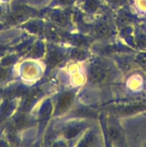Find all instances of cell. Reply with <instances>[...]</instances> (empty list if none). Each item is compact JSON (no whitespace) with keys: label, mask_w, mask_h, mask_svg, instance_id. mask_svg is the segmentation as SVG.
Segmentation results:
<instances>
[{"label":"cell","mask_w":146,"mask_h":147,"mask_svg":"<svg viewBox=\"0 0 146 147\" xmlns=\"http://www.w3.org/2000/svg\"><path fill=\"white\" fill-rule=\"evenodd\" d=\"M104 70L102 67L99 65H92L90 69V79L93 83H100L104 77Z\"/></svg>","instance_id":"6da1fadb"},{"label":"cell","mask_w":146,"mask_h":147,"mask_svg":"<svg viewBox=\"0 0 146 147\" xmlns=\"http://www.w3.org/2000/svg\"><path fill=\"white\" fill-rule=\"evenodd\" d=\"M73 100V94L72 93H64L62 95L58 100V105H57V109L60 113L64 111L70 104Z\"/></svg>","instance_id":"7a4b0ae2"},{"label":"cell","mask_w":146,"mask_h":147,"mask_svg":"<svg viewBox=\"0 0 146 147\" xmlns=\"http://www.w3.org/2000/svg\"><path fill=\"white\" fill-rule=\"evenodd\" d=\"M40 92L39 90H34V91H31V93H29L25 98H24V102L22 103V106H21V109L24 111L28 110L31 106L32 105V103H34V100H37L38 98V97L40 96Z\"/></svg>","instance_id":"3957f363"},{"label":"cell","mask_w":146,"mask_h":147,"mask_svg":"<svg viewBox=\"0 0 146 147\" xmlns=\"http://www.w3.org/2000/svg\"><path fill=\"white\" fill-rule=\"evenodd\" d=\"M62 57H63L62 53L57 51V50H52L49 54L47 60H48V63L50 64V65L55 66L62 61Z\"/></svg>","instance_id":"277c9868"},{"label":"cell","mask_w":146,"mask_h":147,"mask_svg":"<svg viewBox=\"0 0 146 147\" xmlns=\"http://www.w3.org/2000/svg\"><path fill=\"white\" fill-rule=\"evenodd\" d=\"M96 34L100 37H107L110 34L108 26L104 23H100L95 27Z\"/></svg>","instance_id":"5b68a950"},{"label":"cell","mask_w":146,"mask_h":147,"mask_svg":"<svg viewBox=\"0 0 146 147\" xmlns=\"http://www.w3.org/2000/svg\"><path fill=\"white\" fill-rule=\"evenodd\" d=\"M51 111V103H50V102H47V103L43 106L42 109L41 111H40V119H41V121H44L45 120H47L50 116Z\"/></svg>","instance_id":"8992f818"},{"label":"cell","mask_w":146,"mask_h":147,"mask_svg":"<svg viewBox=\"0 0 146 147\" xmlns=\"http://www.w3.org/2000/svg\"><path fill=\"white\" fill-rule=\"evenodd\" d=\"M82 129V126H73V127L70 128V129H67V130L64 131V136H65L67 139H72V138H74L75 136H77L78 135V134L80 133V131Z\"/></svg>","instance_id":"52a82bcc"},{"label":"cell","mask_w":146,"mask_h":147,"mask_svg":"<svg viewBox=\"0 0 146 147\" xmlns=\"http://www.w3.org/2000/svg\"><path fill=\"white\" fill-rule=\"evenodd\" d=\"M84 8L87 12L92 13L97 9V4L95 0H86L84 4Z\"/></svg>","instance_id":"ba28073f"},{"label":"cell","mask_w":146,"mask_h":147,"mask_svg":"<svg viewBox=\"0 0 146 147\" xmlns=\"http://www.w3.org/2000/svg\"><path fill=\"white\" fill-rule=\"evenodd\" d=\"M96 144V137L94 136V135L89 134L88 136H86L84 139V140L82 142V143L80 144V146H94Z\"/></svg>","instance_id":"9c48e42d"},{"label":"cell","mask_w":146,"mask_h":147,"mask_svg":"<svg viewBox=\"0 0 146 147\" xmlns=\"http://www.w3.org/2000/svg\"><path fill=\"white\" fill-rule=\"evenodd\" d=\"M108 134L111 139L114 142H119L121 139V134L118 129L115 127H110L108 129Z\"/></svg>","instance_id":"30bf717a"},{"label":"cell","mask_w":146,"mask_h":147,"mask_svg":"<svg viewBox=\"0 0 146 147\" xmlns=\"http://www.w3.org/2000/svg\"><path fill=\"white\" fill-rule=\"evenodd\" d=\"M27 14H28V11L26 9H19L13 14L12 17H11V20L14 22L19 21V20H21L22 19L25 18L27 16Z\"/></svg>","instance_id":"8fae6325"},{"label":"cell","mask_w":146,"mask_h":147,"mask_svg":"<svg viewBox=\"0 0 146 147\" xmlns=\"http://www.w3.org/2000/svg\"><path fill=\"white\" fill-rule=\"evenodd\" d=\"M27 123H28V119H27V117H25L24 116H20L15 120L14 127H15V129H21V128L27 126Z\"/></svg>","instance_id":"7c38bea8"},{"label":"cell","mask_w":146,"mask_h":147,"mask_svg":"<svg viewBox=\"0 0 146 147\" xmlns=\"http://www.w3.org/2000/svg\"><path fill=\"white\" fill-rule=\"evenodd\" d=\"M71 56L72 58L75 59V60H84L86 57V53L83 50H80V49H74L71 53Z\"/></svg>","instance_id":"4fadbf2b"},{"label":"cell","mask_w":146,"mask_h":147,"mask_svg":"<svg viewBox=\"0 0 146 147\" xmlns=\"http://www.w3.org/2000/svg\"><path fill=\"white\" fill-rule=\"evenodd\" d=\"M52 20L60 25H64L67 22V17L63 14H56L52 16Z\"/></svg>","instance_id":"5bb4252c"},{"label":"cell","mask_w":146,"mask_h":147,"mask_svg":"<svg viewBox=\"0 0 146 147\" xmlns=\"http://www.w3.org/2000/svg\"><path fill=\"white\" fill-rule=\"evenodd\" d=\"M28 28L31 32H34L35 33L39 32L42 30L41 26H40V24H37V23H31V24H29L28 25Z\"/></svg>","instance_id":"9a60e30c"},{"label":"cell","mask_w":146,"mask_h":147,"mask_svg":"<svg viewBox=\"0 0 146 147\" xmlns=\"http://www.w3.org/2000/svg\"><path fill=\"white\" fill-rule=\"evenodd\" d=\"M137 60L140 65L143 66V67H146V54L143 53V54L139 55L137 56Z\"/></svg>","instance_id":"2e32d148"},{"label":"cell","mask_w":146,"mask_h":147,"mask_svg":"<svg viewBox=\"0 0 146 147\" xmlns=\"http://www.w3.org/2000/svg\"><path fill=\"white\" fill-rule=\"evenodd\" d=\"M7 77V72L4 69H0V81L4 80Z\"/></svg>","instance_id":"e0dca14e"},{"label":"cell","mask_w":146,"mask_h":147,"mask_svg":"<svg viewBox=\"0 0 146 147\" xmlns=\"http://www.w3.org/2000/svg\"><path fill=\"white\" fill-rule=\"evenodd\" d=\"M60 3L63 4H70L74 1V0H58Z\"/></svg>","instance_id":"ac0fdd59"},{"label":"cell","mask_w":146,"mask_h":147,"mask_svg":"<svg viewBox=\"0 0 146 147\" xmlns=\"http://www.w3.org/2000/svg\"><path fill=\"white\" fill-rule=\"evenodd\" d=\"M110 1H111L112 3H118L120 0H109Z\"/></svg>","instance_id":"d6986e66"}]
</instances>
